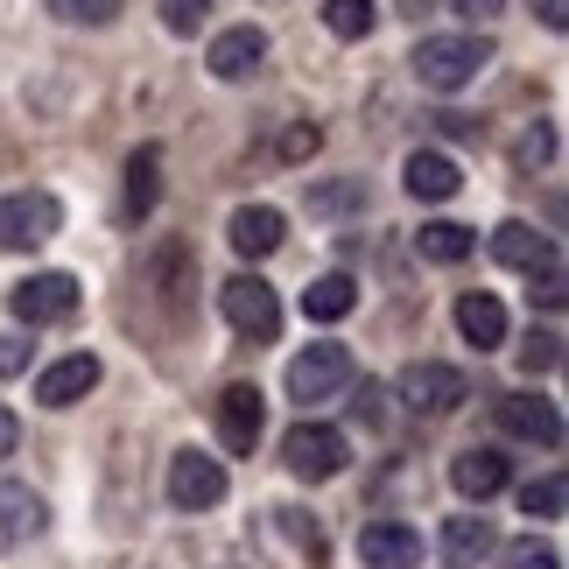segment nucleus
I'll list each match as a JSON object with an SVG mask.
<instances>
[{
  "mask_svg": "<svg viewBox=\"0 0 569 569\" xmlns=\"http://www.w3.org/2000/svg\"><path fill=\"white\" fill-rule=\"evenodd\" d=\"M556 359H562V338H556V331H528V345H520V366H528V373H549Z\"/></svg>",
  "mask_w": 569,
  "mask_h": 569,
  "instance_id": "31",
  "label": "nucleus"
},
{
  "mask_svg": "<svg viewBox=\"0 0 569 569\" xmlns=\"http://www.w3.org/2000/svg\"><path fill=\"white\" fill-rule=\"evenodd\" d=\"M218 310H226V323H232L239 338H253V345H274L281 338V296L260 274H232L226 289H218Z\"/></svg>",
  "mask_w": 569,
  "mask_h": 569,
  "instance_id": "2",
  "label": "nucleus"
},
{
  "mask_svg": "<svg viewBox=\"0 0 569 569\" xmlns=\"http://www.w3.org/2000/svg\"><path fill=\"white\" fill-rule=\"evenodd\" d=\"M436 134L465 141V134H478V120H471V113H436Z\"/></svg>",
  "mask_w": 569,
  "mask_h": 569,
  "instance_id": "36",
  "label": "nucleus"
},
{
  "mask_svg": "<svg viewBox=\"0 0 569 569\" xmlns=\"http://www.w3.org/2000/svg\"><path fill=\"white\" fill-rule=\"evenodd\" d=\"M57 21H78V29H106V21H120V0H50Z\"/></svg>",
  "mask_w": 569,
  "mask_h": 569,
  "instance_id": "28",
  "label": "nucleus"
},
{
  "mask_svg": "<svg viewBox=\"0 0 569 569\" xmlns=\"http://www.w3.org/2000/svg\"><path fill=\"white\" fill-rule=\"evenodd\" d=\"M57 232H63V204L50 190L0 197V247L8 253H29V247H42V239H57Z\"/></svg>",
  "mask_w": 569,
  "mask_h": 569,
  "instance_id": "3",
  "label": "nucleus"
},
{
  "mask_svg": "<svg viewBox=\"0 0 569 569\" xmlns=\"http://www.w3.org/2000/svg\"><path fill=\"white\" fill-rule=\"evenodd\" d=\"M401 183H408V197H422V204H443V197L465 190L457 162H450V156H436V148H415L408 169H401Z\"/></svg>",
  "mask_w": 569,
  "mask_h": 569,
  "instance_id": "17",
  "label": "nucleus"
},
{
  "mask_svg": "<svg viewBox=\"0 0 569 569\" xmlns=\"http://www.w3.org/2000/svg\"><path fill=\"white\" fill-rule=\"evenodd\" d=\"M408 63H415V78H422L429 92H465V84H478V71L492 63V42L486 36H422V50Z\"/></svg>",
  "mask_w": 569,
  "mask_h": 569,
  "instance_id": "1",
  "label": "nucleus"
},
{
  "mask_svg": "<svg viewBox=\"0 0 569 569\" xmlns=\"http://www.w3.org/2000/svg\"><path fill=\"white\" fill-rule=\"evenodd\" d=\"M317 148H323V127L317 120H296L289 134H281V162H310Z\"/></svg>",
  "mask_w": 569,
  "mask_h": 569,
  "instance_id": "30",
  "label": "nucleus"
},
{
  "mask_svg": "<svg viewBox=\"0 0 569 569\" xmlns=\"http://www.w3.org/2000/svg\"><path fill=\"white\" fill-rule=\"evenodd\" d=\"M549 156H556V127H549V120H535L528 134L513 141V162H520V169H541Z\"/></svg>",
  "mask_w": 569,
  "mask_h": 569,
  "instance_id": "29",
  "label": "nucleus"
},
{
  "mask_svg": "<svg viewBox=\"0 0 569 569\" xmlns=\"http://www.w3.org/2000/svg\"><path fill=\"white\" fill-rule=\"evenodd\" d=\"M507 569H562V556L549 549V541H513V549H507Z\"/></svg>",
  "mask_w": 569,
  "mask_h": 569,
  "instance_id": "32",
  "label": "nucleus"
},
{
  "mask_svg": "<svg viewBox=\"0 0 569 569\" xmlns=\"http://www.w3.org/2000/svg\"><path fill=\"white\" fill-rule=\"evenodd\" d=\"M310 211H317V218H345V211H366V177H345V183H317V190H310Z\"/></svg>",
  "mask_w": 569,
  "mask_h": 569,
  "instance_id": "25",
  "label": "nucleus"
},
{
  "mask_svg": "<svg viewBox=\"0 0 569 569\" xmlns=\"http://www.w3.org/2000/svg\"><path fill=\"white\" fill-rule=\"evenodd\" d=\"M471 247H478V232H471V226H450V218H436V226L415 232V253L436 260V268H457V260H471Z\"/></svg>",
  "mask_w": 569,
  "mask_h": 569,
  "instance_id": "23",
  "label": "nucleus"
},
{
  "mask_svg": "<svg viewBox=\"0 0 569 569\" xmlns=\"http://www.w3.org/2000/svg\"><path fill=\"white\" fill-rule=\"evenodd\" d=\"M99 373H106V366H99L92 352H71V359L42 366V380H36V401H42V408H71V401H84V393L99 387Z\"/></svg>",
  "mask_w": 569,
  "mask_h": 569,
  "instance_id": "14",
  "label": "nucleus"
},
{
  "mask_svg": "<svg viewBox=\"0 0 569 569\" xmlns=\"http://www.w3.org/2000/svg\"><path fill=\"white\" fill-rule=\"evenodd\" d=\"M562 499H569V486L549 471V478H535V486H520V513L528 520H562Z\"/></svg>",
  "mask_w": 569,
  "mask_h": 569,
  "instance_id": "26",
  "label": "nucleus"
},
{
  "mask_svg": "<svg viewBox=\"0 0 569 569\" xmlns=\"http://www.w3.org/2000/svg\"><path fill=\"white\" fill-rule=\"evenodd\" d=\"M457 331H465V345H478V352L507 345V310H499V296H486V289L457 296Z\"/></svg>",
  "mask_w": 569,
  "mask_h": 569,
  "instance_id": "20",
  "label": "nucleus"
},
{
  "mask_svg": "<svg viewBox=\"0 0 569 569\" xmlns=\"http://www.w3.org/2000/svg\"><path fill=\"white\" fill-rule=\"evenodd\" d=\"M507 457L499 450H457L450 457V486L465 492V499H492V492H507Z\"/></svg>",
  "mask_w": 569,
  "mask_h": 569,
  "instance_id": "19",
  "label": "nucleus"
},
{
  "mask_svg": "<svg viewBox=\"0 0 569 569\" xmlns=\"http://www.w3.org/2000/svg\"><path fill=\"white\" fill-rule=\"evenodd\" d=\"M359 562L366 569H415L422 562V535L408 520H366L359 528Z\"/></svg>",
  "mask_w": 569,
  "mask_h": 569,
  "instance_id": "12",
  "label": "nucleus"
},
{
  "mask_svg": "<svg viewBox=\"0 0 569 569\" xmlns=\"http://www.w3.org/2000/svg\"><path fill=\"white\" fill-rule=\"evenodd\" d=\"M226 499V465L204 450H177L169 457V507L177 513H211Z\"/></svg>",
  "mask_w": 569,
  "mask_h": 569,
  "instance_id": "6",
  "label": "nucleus"
},
{
  "mask_svg": "<svg viewBox=\"0 0 569 569\" xmlns=\"http://www.w3.org/2000/svg\"><path fill=\"white\" fill-rule=\"evenodd\" d=\"M260 429H268V393H260L253 380H232L226 393H218V443H226L232 457H247L260 443Z\"/></svg>",
  "mask_w": 569,
  "mask_h": 569,
  "instance_id": "7",
  "label": "nucleus"
},
{
  "mask_svg": "<svg viewBox=\"0 0 569 569\" xmlns=\"http://www.w3.org/2000/svg\"><path fill=\"white\" fill-rule=\"evenodd\" d=\"M373 21H380L373 0H323V29H331L338 42H366V36H373Z\"/></svg>",
  "mask_w": 569,
  "mask_h": 569,
  "instance_id": "24",
  "label": "nucleus"
},
{
  "mask_svg": "<svg viewBox=\"0 0 569 569\" xmlns=\"http://www.w3.org/2000/svg\"><path fill=\"white\" fill-rule=\"evenodd\" d=\"M71 310H78V281L57 274V268H50V274H29V281L14 289V317L29 323V331H36V323H63Z\"/></svg>",
  "mask_w": 569,
  "mask_h": 569,
  "instance_id": "10",
  "label": "nucleus"
},
{
  "mask_svg": "<svg viewBox=\"0 0 569 569\" xmlns=\"http://www.w3.org/2000/svg\"><path fill=\"white\" fill-rule=\"evenodd\" d=\"M492 549H499V535H492L486 513H450V520H443V562H450V569H478Z\"/></svg>",
  "mask_w": 569,
  "mask_h": 569,
  "instance_id": "16",
  "label": "nucleus"
},
{
  "mask_svg": "<svg viewBox=\"0 0 569 569\" xmlns=\"http://www.w3.org/2000/svg\"><path fill=\"white\" fill-rule=\"evenodd\" d=\"M345 436L331 422H296L289 436H281V465H289L296 478H310V486H323V478H338L345 471Z\"/></svg>",
  "mask_w": 569,
  "mask_h": 569,
  "instance_id": "4",
  "label": "nucleus"
},
{
  "mask_svg": "<svg viewBox=\"0 0 569 569\" xmlns=\"http://www.w3.org/2000/svg\"><path fill=\"white\" fill-rule=\"evenodd\" d=\"M260 57H268V29L239 21V29L211 36V50H204V71H211V78H226V84H239V78H253V71H260Z\"/></svg>",
  "mask_w": 569,
  "mask_h": 569,
  "instance_id": "11",
  "label": "nucleus"
},
{
  "mask_svg": "<svg viewBox=\"0 0 569 569\" xmlns=\"http://www.w3.org/2000/svg\"><path fill=\"white\" fill-rule=\"evenodd\" d=\"M535 296H541V302H549V310H562V296H569V281H562V268H556V260H541V268H535Z\"/></svg>",
  "mask_w": 569,
  "mask_h": 569,
  "instance_id": "33",
  "label": "nucleus"
},
{
  "mask_svg": "<svg viewBox=\"0 0 569 569\" xmlns=\"http://www.w3.org/2000/svg\"><path fill=\"white\" fill-rule=\"evenodd\" d=\"M42 528H50L42 492H29L21 478H0V541H36Z\"/></svg>",
  "mask_w": 569,
  "mask_h": 569,
  "instance_id": "15",
  "label": "nucleus"
},
{
  "mask_svg": "<svg viewBox=\"0 0 569 569\" xmlns=\"http://www.w3.org/2000/svg\"><path fill=\"white\" fill-rule=\"evenodd\" d=\"M492 422L507 436H520V443H549V450L562 443V415H556V401H541V393H499Z\"/></svg>",
  "mask_w": 569,
  "mask_h": 569,
  "instance_id": "9",
  "label": "nucleus"
},
{
  "mask_svg": "<svg viewBox=\"0 0 569 569\" xmlns=\"http://www.w3.org/2000/svg\"><path fill=\"white\" fill-rule=\"evenodd\" d=\"M465 21H492V14H507V0H450Z\"/></svg>",
  "mask_w": 569,
  "mask_h": 569,
  "instance_id": "35",
  "label": "nucleus"
},
{
  "mask_svg": "<svg viewBox=\"0 0 569 569\" xmlns=\"http://www.w3.org/2000/svg\"><path fill=\"white\" fill-rule=\"evenodd\" d=\"M393 8H401V14H415V21H422V14L436 8V0H393Z\"/></svg>",
  "mask_w": 569,
  "mask_h": 569,
  "instance_id": "40",
  "label": "nucleus"
},
{
  "mask_svg": "<svg viewBox=\"0 0 569 569\" xmlns=\"http://www.w3.org/2000/svg\"><path fill=\"white\" fill-rule=\"evenodd\" d=\"M359 310V289H352V274H323L302 289V317L310 323H338V317H352Z\"/></svg>",
  "mask_w": 569,
  "mask_h": 569,
  "instance_id": "22",
  "label": "nucleus"
},
{
  "mask_svg": "<svg viewBox=\"0 0 569 569\" xmlns=\"http://www.w3.org/2000/svg\"><path fill=\"white\" fill-rule=\"evenodd\" d=\"M401 401H408L415 415H450V408L471 401V380L457 373V366L422 359V366H408V373H401Z\"/></svg>",
  "mask_w": 569,
  "mask_h": 569,
  "instance_id": "8",
  "label": "nucleus"
},
{
  "mask_svg": "<svg viewBox=\"0 0 569 569\" xmlns=\"http://www.w3.org/2000/svg\"><path fill=\"white\" fill-rule=\"evenodd\" d=\"M14 443H21V422H14L8 408H0V457H14Z\"/></svg>",
  "mask_w": 569,
  "mask_h": 569,
  "instance_id": "39",
  "label": "nucleus"
},
{
  "mask_svg": "<svg viewBox=\"0 0 569 569\" xmlns=\"http://www.w3.org/2000/svg\"><path fill=\"white\" fill-rule=\"evenodd\" d=\"M226 239H232L239 260H268L281 239H289V218H281L274 204H239V211L226 218Z\"/></svg>",
  "mask_w": 569,
  "mask_h": 569,
  "instance_id": "13",
  "label": "nucleus"
},
{
  "mask_svg": "<svg viewBox=\"0 0 569 569\" xmlns=\"http://www.w3.org/2000/svg\"><path fill=\"white\" fill-rule=\"evenodd\" d=\"M535 14H541V29H569V0H535Z\"/></svg>",
  "mask_w": 569,
  "mask_h": 569,
  "instance_id": "38",
  "label": "nucleus"
},
{
  "mask_svg": "<svg viewBox=\"0 0 569 569\" xmlns=\"http://www.w3.org/2000/svg\"><path fill=\"white\" fill-rule=\"evenodd\" d=\"M156 8H162V29H169V36H197V29L211 21L218 0H156Z\"/></svg>",
  "mask_w": 569,
  "mask_h": 569,
  "instance_id": "27",
  "label": "nucleus"
},
{
  "mask_svg": "<svg viewBox=\"0 0 569 569\" xmlns=\"http://www.w3.org/2000/svg\"><path fill=\"white\" fill-rule=\"evenodd\" d=\"M14 373H29V345H21V338H0V380H14Z\"/></svg>",
  "mask_w": 569,
  "mask_h": 569,
  "instance_id": "34",
  "label": "nucleus"
},
{
  "mask_svg": "<svg viewBox=\"0 0 569 569\" xmlns=\"http://www.w3.org/2000/svg\"><path fill=\"white\" fill-rule=\"evenodd\" d=\"M492 260H499V268L535 274L541 260H556V247H549V232H535V226H528V218H507V226L492 232Z\"/></svg>",
  "mask_w": 569,
  "mask_h": 569,
  "instance_id": "18",
  "label": "nucleus"
},
{
  "mask_svg": "<svg viewBox=\"0 0 569 569\" xmlns=\"http://www.w3.org/2000/svg\"><path fill=\"white\" fill-rule=\"evenodd\" d=\"M352 387V352L345 345H310V352L289 359V401H331V393Z\"/></svg>",
  "mask_w": 569,
  "mask_h": 569,
  "instance_id": "5",
  "label": "nucleus"
},
{
  "mask_svg": "<svg viewBox=\"0 0 569 569\" xmlns=\"http://www.w3.org/2000/svg\"><path fill=\"white\" fill-rule=\"evenodd\" d=\"M352 415H359V422H380V387H373V380L352 393Z\"/></svg>",
  "mask_w": 569,
  "mask_h": 569,
  "instance_id": "37",
  "label": "nucleus"
},
{
  "mask_svg": "<svg viewBox=\"0 0 569 569\" xmlns=\"http://www.w3.org/2000/svg\"><path fill=\"white\" fill-rule=\"evenodd\" d=\"M156 204H162V148L148 141L127 156V218H148Z\"/></svg>",
  "mask_w": 569,
  "mask_h": 569,
  "instance_id": "21",
  "label": "nucleus"
}]
</instances>
